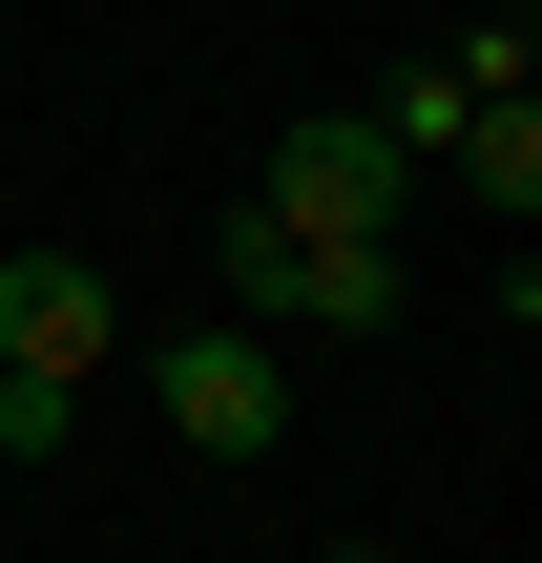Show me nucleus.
Wrapping results in <instances>:
<instances>
[{"label": "nucleus", "instance_id": "nucleus-4", "mask_svg": "<svg viewBox=\"0 0 542 563\" xmlns=\"http://www.w3.org/2000/svg\"><path fill=\"white\" fill-rule=\"evenodd\" d=\"M397 188H418V167L376 146V104H313V125L272 146V188H251V209H272V230H397Z\"/></svg>", "mask_w": 542, "mask_h": 563}, {"label": "nucleus", "instance_id": "nucleus-1", "mask_svg": "<svg viewBox=\"0 0 542 563\" xmlns=\"http://www.w3.org/2000/svg\"><path fill=\"white\" fill-rule=\"evenodd\" d=\"M230 334H397V230H272L230 209Z\"/></svg>", "mask_w": 542, "mask_h": 563}, {"label": "nucleus", "instance_id": "nucleus-3", "mask_svg": "<svg viewBox=\"0 0 542 563\" xmlns=\"http://www.w3.org/2000/svg\"><path fill=\"white\" fill-rule=\"evenodd\" d=\"M125 355V292L84 272V251H0V376H42V397H84Z\"/></svg>", "mask_w": 542, "mask_h": 563}, {"label": "nucleus", "instance_id": "nucleus-2", "mask_svg": "<svg viewBox=\"0 0 542 563\" xmlns=\"http://www.w3.org/2000/svg\"><path fill=\"white\" fill-rule=\"evenodd\" d=\"M146 376H167V439L230 460V481L292 439V355H272V334H146Z\"/></svg>", "mask_w": 542, "mask_h": 563}, {"label": "nucleus", "instance_id": "nucleus-7", "mask_svg": "<svg viewBox=\"0 0 542 563\" xmlns=\"http://www.w3.org/2000/svg\"><path fill=\"white\" fill-rule=\"evenodd\" d=\"M313 563H397V543H313Z\"/></svg>", "mask_w": 542, "mask_h": 563}, {"label": "nucleus", "instance_id": "nucleus-5", "mask_svg": "<svg viewBox=\"0 0 542 563\" xmlns=\"http://www.w3.org/2000/svg\"><path fill=\"white\" fill-rule=\"evenodd\" d=\"M460 188L522 230V209H542V104H480V125H460Z\"/></svg>", "mask_w": 542, "mask_h": 563}, {"label": "nucleus", "instance_id": "nucleus-6", "mask_svg": "<svg viewBox=\"0 0 542 563\" xmlns=\"http://www.w3.org/2000/svg\"><path fill=\"white\" fill-rule=\"evenodd\" d=\"M84 439V397H42V376H0V460H63Z\"/></svg>", "mask_w": 542, "mask_h": 563}]
</instances>
